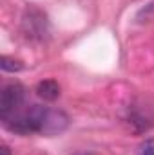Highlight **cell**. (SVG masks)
<instances>
[{"label": "cell", "instance_id": "obj_1", "mask_svg": "<svg viewBox=\"0 0 154 155\" xmlns=\"http://www.w3.org/2000/svg\"><path fill=\"white\" fill-rule=\"evenodd\" d=\"M2 123L7 130L20 135L38 134L45 137H53L67 130L69 116L62 110H54L42 105H31L27 108L18 110L15 116L4 119Z\"/></svg>", "mask_w": 154, "mask_h": 155}, {"label": "cell", "instance_id": "obj_5", "mask_svg": "<svg viewBox=\"0 0 154 155\" xmlns=\"http://www.w3.org/2000/svg\"><path fill=\"white\" fill-rule=\"evenodd\" d=\"M136 155H154V137L145 139V141L138 146V153Z\"/></svg>", "mask_w": 154, "mask_h": 155}, {"label": "cell", "instance_id": "obj_3", "mask_svg": "<svg viewBox=\"0 0 154 155\" xmlns=\"http://www.w3.org/2000/svg\"><path fill=\"white\" fill-rule=\"evenodd\" d=\"M37 94L44 101H54L60 96V85L54 79H44L37 85Z\"/></svg>", "mask_w": 154, "mask_h": 155}, {"label": "cell", "instance_id": "obj_4", "mask_svg": "<svg viewBox=\"0 0 154 155\" xmlns=\"http://www.w3.org/2000/svg\"><path fill=\"white\" fill-rule=\"evenodd\" d=\"M0 67H2V71H5V72H18V71L24 69V65H22L20 60L9 58V56H2V60H0Z\"/></svg>", "mask_w": 154, "mask_h": 155}, {"label": "cell", "instance_id": "obj_2", "mask_svg": "<svg viewBox=\"0 0 154 155\" xmlns=\"http://www.w3.org/2000/svg\"><path fill=\"white\" fill-rule=\"evenodd\" d=\"M26 99V88L20 83H9L2 88L0 92V119H7V117L15 116L18 110H22Z\"/></svg>", "mask_w": 154, "mask_h": 155}]
</instances>
